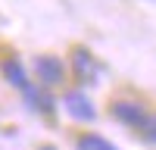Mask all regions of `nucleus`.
<instances>
[{
  "instance_id": "nucleus-1",
  "label": "nucleus",
  "mask_w": 156,
  "mask_h": 150,
  "mask_svg": "<svg viewBox=\"0 0 156 150\" xmlns=\"http://www.w3.org/2000/svg\"><path fill=\"white\" fill-rule=\"evenodd\" d=\"M72 69H75V75H78V81H84V84H94V81H97V62H94V56H90L87 50H81V47L72 53Z\"/></svg>"
},
{
  "instance_id": "nucleus-2",
  "label": "nucleus",
  "mask_w": 156,
  "mask_h": 150,
  "mask_svg": "<svg viewBox=\"0 0 156 150\" xmlns=\"http://www.w3.org/2000/svg\"><path fill=\"white\" fill-rule=\"evenodd\" d=\"M112 116L125 122V125H147V112L140 103H131V100H119V103H112Z\"/></svg>"
},
{
  "instance_id": "nucleus-3",
  "label": "nucleus",
  "mask_w": 156,
  "mask_h": 150,
  "mask_svg": "<svg viewBox=\"0 0 156 150\" xmlns=\"http://www.w3.org/2000/svg\"><path fill=\"white\" fill-rule=\"evenodd\" d=\"M66 109H69V116H72V119H78V122H90V119L97 116L94 103H90L84 94H78V91L66 94Z\"/></svg>"
},
{
  "instance_id": "nucleus-4",
  "label": "nucleus",
  "mask_w": 156,
  "mask_h": 150,
  "mask_svg": "<svg viewBox=\"0 0 156 150\" xmlns=\"http://www.w3.org/2000/svg\"><path fill=\"white\" fill-rule=\"evenodd\" d=\"M37 75H41L44 84H59L62 75H66V66H62L56 56H41L37 59Z\"/></svg>"
},
{
  "instance_id": "nucleus-5",
  "label": "nucleus",
  "mask_w": 156,
  "mask_h": 150,
  "mask_svg": "<svg viewBox=\"0 0 156 150\" xmlns=\"http://www.w3.org/2000/svg\"><path fill=\"white\" fill-rule=\"evenodd\" d=\"M3 75L9 78V84H16V88H22V91H28V81H25V72H22V66L16 59H6L3 62Z\"/></svg>"
},
{
  "instance_id": "nucleus-6",
  "label": "nucleus",
  "mask_w": 156,
  "mask_h": 150,
  "mask_svg": "<svg viewBox=\"0 0 156 150\" xmlns=\"http://www.w3.org/2000/svg\"><path fill=\"white\" fill-rule=\"evenodd\" d=\"M78 150H115V147L100 134H84V138H78Z\"/></svg>"
},
{
  "instance_id": "nucleus-7",
  "label": "nucleus",
  "mask_w": 156,
  "mask_h": 150,
  "mask_svg": "<svg viewBox=\"0 0 156 150\" xmlns=\"http://www.w3.org/2000/svg\"><path fill=\"white\" fill-rule=\"evenodd\" d=\"M147 138L156 141V119H147Z\"/></svg>"
},
{
  "instance_id": "nucleus-8",
  "label": "nucleus",
  "mask_w": 156,
  "mask_h": 150,
  "mask_svg": "<svg viewBox=\"0 0 156 150\" xmlns=\"http://www.w3.org/2000/svg\"><path fill=\"white\" fill-rule=\"evenodd\" d=\"M44 150H53V147H44Z\"/></svg>"
}]
</instances>
